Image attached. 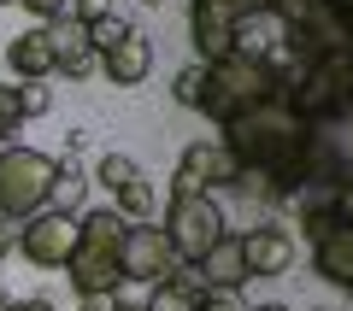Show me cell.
Segmentation results:
<instances>
[{"instance_id": "6da1fadb", "label": "cell", "mask_w": 353, "mask_h": 311, "mask_svg": "<svg viewBox=\"0 0 353 311\" xmlns=\"http://www.w3.org/2000/svg\"><path fill=\"white\" fill-rule=\"evenodd\" d=\"M306 129L301 118L283 106V100H265V106H253V112L230 118L224 124V153L236 159V171H294V159H301L306 147Z\"/></svg>"}, {"instance_id": "7a4b0ae2", "label": "cell", "mask_w": 353, "mask_h": 311, "mask_svg": "<svg viewBox=\"0 0 353 311\" xmlns=\"http://www.w3.org/2000/svg\"><path fill=\"white\" fill-rule=\"evenodd\" d=\"M265 100H283L277 71H271L265 59H248V53H224V59L206 65L201 106H194V112H206L212 124H230V118L253 112V106H265Z\"/></svg>"}, {"instance_id": "3957f363", "label": "cell", "mask_w": 353, "mask_h": 311, "mask_svg": "<svg viewBox=\"0 0 353 311\" xmlns=\"http://www.w3.org/2000/svg\"><path fill=\"white\" fill-rule=\"evenodd\" d=\"M124 217L112 206H94L83 212V235H77V253L65 259V276H71L77 294H118L124 288Z\"/></svg>"}, {"instance_id": "277c9868", "label": "cell", "mask_w": 353, "mask_h": 311, "mask_svg": "<svg viewBox=\"0 0 353 311\" xmlns=\"http://www.w3.org/2000/svg\"><path fill=\"white\" fill-rule=\"evenodd\" d=\"M53 182H59V159L24 147V141H6L0 147V217L6 224H24V217L48 212Z\"/></svg>"}, {"instance_id": "5b68a950", "label": "cell", "mask_w": 353, "mask_h": 311, "mask_svg": "<svg viewBox=\"0 0 353 311\" xmlns=\"http://www.w3.org/2000/svg\"><path fill=\"white\" fill-rule=\"evenodd\" d=\"M347 88H353V53H336L324 65H306L294 71V83L283 88V106H289L301 124H336L347 112Z\"/></svg>"}, {"instance_id": "8992f818", "label": "cell", "mask_w": 353, "mask_h": 311, "mask_svg": "<svg viewBox=\"0 0 353 311\" xmlns=\"http://www.w3.org/2000/svg\"><path fill=\"white\" fill-rule=\"evenodd\" d=\"M159 229H165V241H171V253L183 264H201L206 253L230 235L224 229V206H218L212 194H171L165 200V224Z\"/></svg>"}, {"instance_id": "52a82bcc", "label": "cell", "mask_w": 353, "mask_h": 311, "mask_svg": "<svg viewBox=\"0 0 353 311\" xmlns=\"http://www.w3.org/2000/svg\"><path fill=\"white\" fill-rule=\"evenodd\" d=\"M77 235H83V212H36L18 224V253L41 270H65V259L77 253Z\"/></svg>"}, {"instance_id": "ba28073f", "label": "cell", "mask_w": 353, "mask_h": 311, "mask_svg": "<svg viewBox=\"0 0 353 311\" xmlns=\"http://www.w3.org/2000/svg\"><path fill=\"white\" fill-rule=\"evenodd\" d=\"M253 12H265V0H189V30H194L201 59L212 65L224 53H236V24Z\"/></svg>"}, {"instance_id": "9c48e42d", "label": "cell", "mask_w": 353, "mask_h": 311, "mask_svg": "<svg viewBox=\"0 0 353 311\" xmlns=\"http://www.w3.org/2000/svg\"><path fill=\"white\" fill-rule=\"evenodd\" d=\"M183 270V259L171 253L159 224H130L124 229V282H141V288H159Z\"/></svg>"}, {"instance_id": "30bf717a", "label": "cell", "mask_w": 353, "mask_h": 311, "mask_svg": "<svg viewBox=\"0 0 353 311\" xmlns=\"http://www.w3.org/2000/svg\"><path fill=\"white\" fill-rule=\"evenodd\" d=\"M212 188H236V159H230L224 147H212V141L183 147L171 194H212Z\"/></svg>"}, {"instance_id": "8fae6325", "label": "cell", "mask_w": 353, "mask_h": 311, "mask_svg": "<svg viewBox=\"0 0 353 311\" xmlns=\"http://www.w3.org/2000/svg\"><path fill=\"white\" fill-rule=\"evenodd\" d=\"M0 65L18 76V83H48L59 65H53V36H48V24H36V30H18L6 47H0Z\"/></svg>"}, {"instance_id": "7c38bea8", "label": "cell", "mask_w": 353, "mask_h": 311, "mask_svg": "<svg viewBox=\"0 0 353 311\" xmlns=\"http://www.w3.org/2000/svg\"><path fill=\"white\" fill-rule=\"evenodd\" d=\"M48 36H53V65H59V76L88 83V76L101 71V53H94V41H88V24H77V18H53Z\"/></svg>"}, {"instance_id": "4fadbf2b", "label": "cell", "mask_w": 353, "mask_h": 311, "mask_svg": "<svg viewBox=\"0 0 353 311\" xmlns=\"http://www.w3.org/2000/svg\"><path fill=\"white\" fill-rule=\"evenodd\" d=\"M241 259H248V276H283L294 264V235L283 224H259L241 235Z\"/></svg>"}, {"instance_id": "5bb4252c", "label": "cell", "mask_w": 353, "mask_h": 311, "mask_svg": "<svg viewBox=\"0 0 353 311\" xmlns=\"http://www.w3.org/2000/svg\"><path fill=\"white\" fill-rule=\"evenodd\" d=\"M148 71H153V41L141 36V30H130L124 41H118L112 53H101V76L112 88H136V83H148Z\"/></svg>"}, {"instance_id": "9a60e30c", "label": "cell", "mask_w": 353, "mask_h": 311, "mask_svg": "<svg viewBox=\"0 0 353 311\" xmlns=\"http://www.w3.org/2000/svg\"><path fill=\"white\" fill-rule=\"evenodd\" d=\"M312 264H318L324 282L353 288V224H330L324 235L312 241Z\"/></svg>"}, {"instance_id": "2e32d148", "label": "cell", "mask_w": 353, "mask_h": 311, "mask_svg": "<svg viewBox=\"0 0 353 311\" xmlns=\"http://www.w3.org/2000/svg\"><path fill=\"white\" fill-rule=\"evenodd\" d=\"M194 270H201V288H241V282H248V259H241V235H224V241H218V247L206 253L201 264H194Z\"/></svg>"}, {"instance_id": "e0dca14e", "label": "cell", "mask_w": 353, "mask_h": 311, "mask_svg": "<svg viewBox=\"0 0 353 311\" xmlns=\"http://www.w3.org/2000/svg\"><path fill=\"white\" fill-rule=\"evenodd\" d=\"M283 47V18L277 12H253L236 24V53H248V59H271V53Z\"/></svg>"}, {"instance_id": "ac0fdd59", "label": "cell", "mask_w": 353, "mask_h": 311, "mask_svg": "<svg viewBox=\"0 0 353 311\" xmlns=\"http://www.w3.org/2000/svg\"><path fill=\"white\" fill-rule=\"evenodd\" d=\"M112 212L124 217V224H153V212H159V188H153L148 176H136V182H124L112 194Z\"/></svg>"}, {"instance_id": "d6986e66", "label": "cell", "mask_w": 353, "mask_h": 311, "mask_svg": "<svg viewBox=\"0 0 353 311\" xmlns=\"http://www.w3.org/2000/svg\"><path fill=\"white\" fill-rule=\"evenodd\" d=\"M194 299H201V282H194L189 270H176L171 282L148 288V299H141V311H194Z\"/></svg>"}, {"instance_id": "ffe728a7", "label": "cell", "mask_w": 353, "mask_h": 311, "mask_svg": "<svg viewBox=\"0 0 353 311\" xmlns=\"http://www.w3.org/2000/svg\"><path fill=\"white\" fill-rule=\"evenodd\" d=\"M136 159H130V153H101V159H94V182H106V194H118V188L124 182H136Z\"/></svg>"}, {"instance_id": "44dd1931", "label": "cell", "mask_w": 353, "mask_h": 311, "mask_svg": "<svg viewBox=\"0 0 353 311\" xmlns=\"http://www.w3.org/2000/svg\"><path fill=\"white\" fill-rule=\"evenodd\" d=\"M53 212H83V176H77L71 159H59V182H53Z\"/></svg>"}, {"instance_id": "7402d4cb", "label": "cell", "mask_w": 353, "mask_h": 311, "mask_svg": "<svg viewBox=\"0 0 353 311\" xmlns=\"http://www.w3.org/2000/svg\"><path fill=\"white\" fill-rule=\"evenodd\" d=\"M12 100H18V118H48L53 112V88L48 83H12Z\"/></svg>"}, {"instance_id": "603a6c76", "label": "cell", "mask_w": 353, "mask_h": 311, "mask_svg": "<svg viewBox=\"0 0 353 311\" xmlns=\"http://www.w3.org/2000/svg\"><path fill=\"white\" fill-rule=\"evenodd\" d=\"M201 83H206V59L183 65V71H176V83H171V100H176V106H201Z\"/></svg>"}, {"instance_id": "cb8c5ba5", "label": "cell", "mask_w": 353, "mask_h": 311, "mask_svg": "<svg viewBox=\"0 0 353 311\" xmlns=\"http://www.w3.org/2000/svg\"><path fill=\"white\" fill-rule=\"evenodd\" d=\"M130 30H136V24H124V18H118V12H106L101 24H88V41H94V53H112L118 41L130 36Z\"/></svg>"}, {"instance_id": "d4e9b609", "label": "cell", "mask_w": 353, "mask_h": 311, "mask_svg": "<svg viewBox=\"0 0 353 311\" xmlns=\"http://www.w3.org/2000/svg\"><path fill=\"white\" fill-rule=\"evenodd\" d=\"M194 311H248V299H241L236 288H201Z\"/></svg>"}, {"instance_id": "484cf974", "label": "cell", "mask_w": 353, "mask_h": 311, "mask_svg": "<svg viewBox=\"0 0 353 311\" xmlns=\"http://www.w3.org/2000/svg\"><path fill=\"white\" fill-rule=\"evenodd\" d=\"M18 124H24V118H18V100H12V83H0V147H6V141L18 136Z\"/></svg>"}, {"instance_id": "4316f807", "label": "cell", "mask_w": 353, "mask_h": 311, "mask_svg": "<svg viewBox=\"0 0 353 311\" xmlns=\"http://www.w3.org/2000/svg\"><path fill=\"white\" fill-rule=\"evenodd\" d=\"M30 18H41V24H53V18H71V0H18Z\"/></svg>"}, {"instance_id": "83f0119b", "label": "cell", "mask_w": 353, "mask_h": 311, "mask_svg": "<svg viewBox=\"0 0 353 311\" xmlns=\"http://www.w3.org/2000/svg\"><path fill=\"white\" fill-rule=\"evenodd\" d=\"M106 12H112V0H71V18H77V24H101Z\"/></svg>"}, {"instance_id": "f1b7e54d", "label": "cell", "mask_w": 353, "mask_h": 311, "mask_svg": "<svg viewBox=\"0 0 353 311\" xmlns=\"http://www.w3.org/2000/svg\"><path fill=\"white\" fill-rule=\"evenodd\" d=\"M77 311H118V294H77Z\"/></svg>"}, {"instance_id": "f546056e", "label": "cell", "mask_w": 353, "mask_h": 311, "mask_svg": "<svg viewBox=\"0 0 353 311\" xmlns=\"http://www.w3.org/2000/svg\"><path fill=\"white\" fill-rule=\"evenodd\" d=\"M336 224H353V182L336 188Z\"/></svg>"}, {"instance_id": "4dcf8cb0", "label": "cell", "mask_w": 353, "mask_h": 311, "mask_svg": "<svg viewBox=\"0 0 353 311\" xmlns=\"http://www.w3.org/2000/svg\"><path fill=\"white\" fill-rule=\"evenodd\" d=\"M12 311H53V299H12Z\"/></svg>"}, {"instance_id": "1f68e13d", "label": "cell", "mask_w": 353, "mask_h": 311, "mask_svg": "<svg viewBox=\"0 0 353 311\" xmlns=\"http://www.w3.org/2000/svg\"><path fill=\"white\" fill-rule=\"evenodd\" d=\"M324 6H330L336 18H353V0H324Z\"/></svg>"}, {"instance_id": "d6a6232c", "label": "cell", "mask_w": 353, "mask_h": 311, "mask_svg": "<svg viewBox=\"0 0 353 311\" xmlns=\"http://www.w3.org/2000/svg\"><path fill=\"white\" fill-rule=\"evenodd\" d=\"M6 247H12V229H6V217H0V259H6Z\"/></svg>"}, {"instance_id": "836d02e7", "label": "cell", "mask_w": 353, "mask_h": 311, "mask_svg": "<svg viewBox=\"0 0 353 311\" xmlns=\"http://www.w3.org/2000/svg\"><path fill=\"white\" fill-rule=\"evenodd\" d=\"M248 311H289V305H277V299H271V305H248Z\"/></svg>"}, {"instance_id": "e575fe53", "label": "cell", "mask_w": 353, "mask_h": 311, "mask_svg": "<svg viewBox=\"0 0 353 311\" xmlns=\"http://www.w3.org/2000/svg\"><path fill=\"white\" fill-rule=\"evenodd\" d=\"M0 311H12V299H0Z\"/></svg>"}, {"instance_id": "d590c367", "label": "cell", "mask_w": 353, "mask_h": 311, "mask_svg": "<svg viewBox=\"0 0 353 311\" xmlns=\"http://www.w3.org/2000/svg\"><path fill=\"white\" fill-rule=\"evenodd\" d=\"M148 6H159V0H148Z\"/></svg>"}, {"instance_id": "8d00e7d4", "label": "cell", "mask_w": 353, "mask_h": 311, "mask_svg": "<svg viewBox=\"0 0 353 311\" xmlns=\"http://www.w3.org/2000/svg\"><path fill=\"white\" fill-rule=\"evenodd\" d=\"M312 311H324V305H312Z\"/></svg>"}]
</instances>
